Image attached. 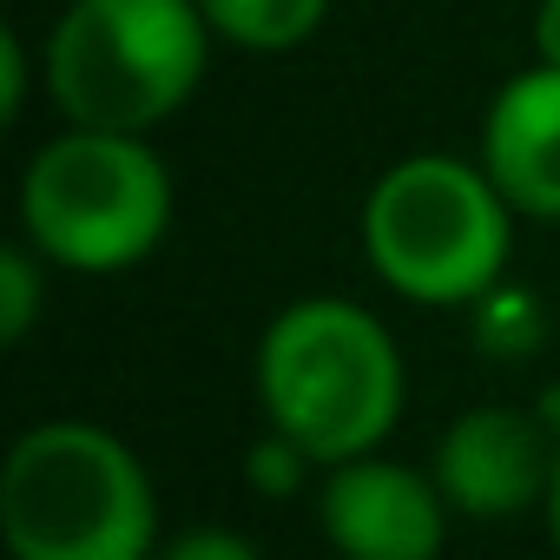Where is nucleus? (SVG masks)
<instances>
[{
  "label": "nucleus",
  "instance_id": "1",
  "mask_svg": "<svg viewBox=\"0 0 560 560\" xmlns=\"http://www.w3.org/2000/svg\"><path fill=\"white\" fill-rule=\"evenodd\" d=\"M257 402L317 468L376 455L402 416V350L350 298H298L257 343Z\"/></svg>",
  "mask_w": 560,
  "mask_h": 560
},
{
  "label": "nucleus",
  "instance_id": "2",
  "mask_svg": "<svg viewBox=\"0 0 560 560\" xmlns=\"http://www.w3.org/2000/svg\"><path fill=\"white\" fill-rule=\"evenodd\" d=\"M0 534L14 560H159L145 462L100 422H40L0 468Z\"/></svg>",
  "mask_w": 560,
  "mask_h": 560
},
{
  "label": "nucleus",
  "instance_id": "3",
  "mask_svg": "<svg viewBox=\"0 0 560 560\" xmlns=\"http://www.w3.org/2000/svg\"><path fill=\"white\" fill-rule=\"evenodd\" d=\"M514 244V205L488 178V165L455 152L396 159L363 205L370 270L409 304H481Z\"/></svg>",
  "mask_w": 560,
  "mask_h": 560
},
{
  "label": "nucleus",
  "instance_id": "4",
  "mask_svg": "<svg viewBox=\"0 0 560 560\" xmlns=\"http://www.w3.org/2000/svg\"><path fill=\"white\" fill-rule=\"evenodd\" d=\"M211 40L198 0H73L47 34V93L67 126L152 132L198 93Z\"/></svg>",
  "mask_w": 560,
  "mask_h": 560
},
{
  "label": "nucleus",
  "instance_id": "5",
  "mask_svg": "<svg viewBox=\"0 0 560 560\" xmlns=\"http://www.w3.org/2000/svg\"><path fill=\"white\" fill-rule=\"evenodd\" d=\"M172 224V172L145 132L67 126L21 178V231L54 270L113 277L159 250Z\"/></svg>",
  "mask_w": 560,
  "mask_h": 560
},
{
  "label": "nucleus",
  "instance_id": "6",
  "mask_svg": "<svg viewBox=\"0 0 560 560\" xmlns=\"http://www.w3.org/2000/svg\"><path fill=\"white\" fill-rule=\"evenodd\" d=\"M448 514L455 508L435 475L389 455L337 462L317 488V527L343 560H435L448 540Z\"/></svg>",
  "mask_w": 560,
  "mask_h": 560
},
{
  "label": "nucleus",
  "instance_id": "7",
  "mask_svg": "<svg viewBox=\"0 0 560 560\" xmlns=\"http://www.w3.org/2000/svg\"><path fill=\"white\" fill-rule=\"evenodd\" d=\"M553 455H560V435H547L540 416L508 409V402H481V409H468L442 429L429 475H435V488L448 494L455 514L508 521L527 501H547Z\"/></svg>",
  "mask_w": 560,
  "mask_h": 560
},
{
  "label": "nucleus",
  "instance_id": "8",
  "mask_svg": "<svg viewBox=\"0 0 560 560\" xmlns=\"http://www.w3.org/2000/svg\"><path fill=\"white\" fill-rule=\"evenodd\" d=\"M481 165L514 218L560 224V67L514 73L481 119Z\"/></svg>",
  "mask_w": 560,
  "mask_h": 560
},
{
  "label": "nucleus",
  "instance_id": "9",
  "mask_svg": "<svg viewBox=\"0 0 560 560\" xmlns=\"http://www.w3.org/2000/svg\"><path fill=\"white\" fill-rule=\"evenodd\" d=\"M198 8L211 34L244 54H291L330 21V0H198Z\"/></svg>",
  "mask_w": 560,
  "mask_h": 560
},
{
  "label": "nucleus",
  "instance_id": "10",
  "mask_svg": "<svg viewBox=\"0 0 560 560\" xmlns=\"http://www.w3.org/2000/svg\"><path fill=\"white\" fill-rule=\"evenodd\" d=\"M40 270H47V257L34 244L0 250V343L8 350H21L34 317H40Z\"/></svg>",
  "mask_w": 560,
  "mask_h": 560
},
{
  "label": "nucleus",
  "instance_id": "11",
  "mask_svg": "<svg viewBox=\"0 0 560 560\" xmlns=\"http://www.w3.org/2000/svg\"><path fill=\"white\" fill-rule=\"evenodd\" d=\"M244 468H250L257 494H291V488L317 468V455H311V448H298L284 429H264V442L250 448V462H244Z\"/></svg>",
  "mask_w": 560,
  "mask_h": 560
},
{
  "label": "nucleus",
  "instance_id": "12",
  "mask_svg": "<svg viewBox=\"0 0 560 560\" xmlns=\"http://www.w3.org/2000/svg\"><path fill=\"white\" fill-rule=\"evenodd\" d=\"M159 560H264V547L237 527H185L159 547Z\"/></svg>",
  "mask_w": 560,
  "mask_h": 560
},
{
  "label": "nucleus",
  "instance_id": "13",
  "mask_svg": "<svg viewBox=\"0 0 560 560\" xmlns=\"http://www.w3.org/2000/svg\"><path fill=\"white\" fill-rule=\"evenodd\" d=\"M27 113V47L21 34H0V119Z\"/></svg>",
  "mask_w": 560,
  "mask_h": 560
},
{
  "label": "nucleus",
  "instance_id": "14",
  "mask_svg": "<svg viewBox=\"0 0 560 560\" xmlns=\"http://www.w3.org/2000/svg\"><path fill=\"white\" fill-rule=\"evenodd\" d=\"M534 54H540V67H560V0L534 8Z\"/></svg>",
  "mask_w": 560,
  "mask_h": 560
},
{
  "label": "nucleus",
  "instance_id": "15",
  "mask_svg": "<svg viewBox=\"0 0 560 560\" xmlns=\"http://www.w3.org/2000/svg\"><path fill=\"white\" fill-rule=\"evenodd\" d=\"M547 534H553V553H560V455H553V488H547Z\"/></svg>",
  "mask_w": 560,
  "mask_h": 560
}]
</instances>
